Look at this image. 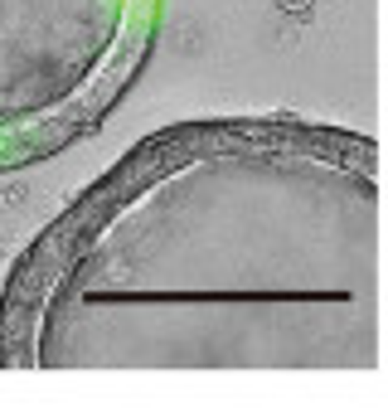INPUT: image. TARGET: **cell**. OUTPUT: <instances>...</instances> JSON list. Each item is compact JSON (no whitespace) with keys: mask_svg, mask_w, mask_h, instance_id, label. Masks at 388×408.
I'll return each instance as SVG.
<instances>
[{"mask_svg":"<svg viewBox=\"0 0 388 408\" xmlns=\"http://www.w3.org/2000/svg\"><path fill=\"white\" fill-rule=\"evenodd\" d=\"M287 15H311V0H276Z\"/></svg>","mask_w":388,"mask_h":408,"instance_id":"obj_1","label":"cell"}]
</instances>
